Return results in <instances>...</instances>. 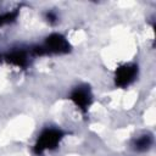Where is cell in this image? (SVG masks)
Returning a JSON list of instances; mask_svg holds the SVG:
<instances>
[{"mask_svg": "<svg viewBox=\"0 0 156 156\" xmlns=\"http://www.w3.org/2000/svg\"><path fill=\"white\" fill-rule=\"evenodd\" d=\"M63 138V133L58 129H45L38 138L35 146H34V151L37 154H43L46 150H52L55 149L60 141Z\"/></svg>", "mask_w": 156, "mask_h": 156, "instance_id": "1", "label": "cell"}, {"mask_svg": "<svg viewBox=\"0 0 156 156\" xmlns=\"http://www.w3.org/2000/svg\"><path fill=\"white\" fill-rule=\"evenodd\" d=\"M45 54L54 52V54H65L69 51V44L66 40V38L61 34L54 33L49 35L45 40V44L43 46Z\"/></svg>", "mask_w": 156, "mask_h": 156, "instance_id": "2", "label": "cell"}, {"mask_svg": "<svg viewBox=\"0 0 156 156\" xmlns=\"http://www.w3.org/2000/svg\"><path fill=\"white\" fill-rule=\"evenodd\" d=\"M138 67L135 65H123L117 68L115 74V84L119 88L129 85L136 77Z\"/></svg>", "mask_w": 156, "mask_h": 156, "instance_id": "3", "label": "cell"}, {"mask_svg": "<svg viewBox=\"0 0 156 156\" xmlns=\"http://www.w3.org/2000/svg\"><path fill=\"white\" fill-rule=\"evenodd\" d=\"M71 100L74 102V105L83 112L88 110V107L91 104V94L88 87H77L72 94Z\"/></svg>", "mask_w": 156, "mask_h": 156, "instance_id": "4", "label": "cell"}, {"mask_svg": "<svg viewBox=\"0 0 156 156\" xmlns=\"http://www.w3.org/2000/svg\"><path fill=\"white\" fill-rule=\"evenodd\" d=\"M6 61L13 66H17V67H26L27 66V55L23 52V51H12L11 54L6 55L5 56Z\"/></svg>", "mask_w": 156, "mask_h": 156, "instance_id": "5", "label": "cell"}, {"mask_svg": "<svg viewBox=\"0 0 156 156\" xmlns=\"http://www.w3.org/2000/svg\"><path fill=\"white\" fill-rule=\"evenodd\" d=\"M18 16V11L15 10V11H10V12H5V13H1L0 15V27L5 26V24H9L11 22H13Z\"/></svg>", "mask_w": 156, "mask_h": 156, "instance_id": "6", "label": "cell"}, {"mask_svg": "<svg viewBox=\"0 0 156 156\" xmlns=\"http://www.w3.org/2000/svg\"><path fill=\"white\" fill-rule=\"evenodd\" d=\"M150 145H151V138H150L149 135H143V136H140V138L135 141V149L139 150V151L146 150Z\"/></svg>", "mask_w": 156, "mask_h": 156, "instance_id": "7", "label": "cell"}, {"mask_svg": "<svg viewBox=\"0 0 156 156\" xmlns=\"http://www.w3.org/2000/svg\"><path fill=\"white\" fill-rule=\"evenodd\" d=\"M46 17H48L49 21H54V20H56V16H55L54 13H51V12H49V13L46 15Z\"/></svg>", "mask_w": 156, "mask_h": 156, "instance_id": "8", "label": "cell"}]
</instances>
